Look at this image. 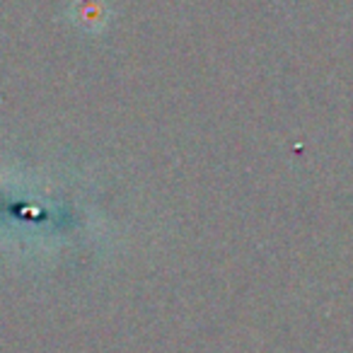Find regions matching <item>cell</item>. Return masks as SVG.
I'll return each mask as SVG.
<instances>
[{
	"mask_svg": "<svg viewBox=\"0 0 353 353\" xmlns=\"http://www.w3.org/2000/svg\"><path fill=\"white\" fill-rule=\"evenodd\" d=\"M73 20L83 30L99 32L109 20V10L104 0H75L73 6Z\"/></svg>",
	"mask_w": 353,
	"mask_h": 353,
	"instance_id": "cell-1",
	"label": "cell"
}]
</instances>
